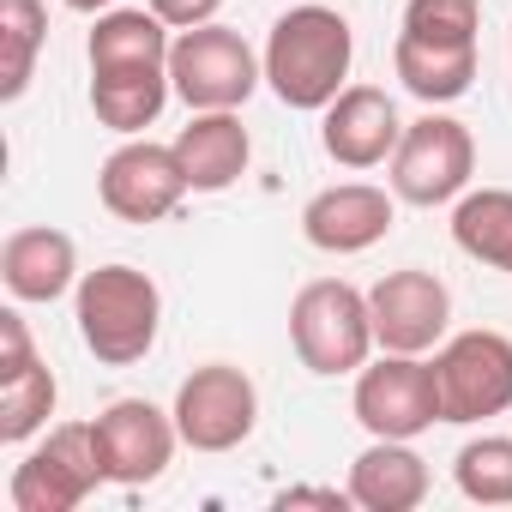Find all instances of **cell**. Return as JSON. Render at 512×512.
<instances>
[{
	"instance_id": "9",
	"label": "cell",
	"mask_w": 512,
	"mask_h": 512,
	"mask_svg": "<svg viewBox=\"0 0 512 512\" xmlns=\"http://www.w3.org/2000/svg\"><path fill=\"white\" fill-rule=\"evenodd\" d=\"M260 422V386L235 362H205L175 386V428L193 452H235Z\"/></svg>"
},
{
	"instance_id": "7",
	"label": "cell",
	"mask_w": 512,
	"mask_h": 512,
	"mask_svg": "<svg viewBox=\"0 0 512 512\" xmlns=\"http://www.w3.org/2000/svg\"><path fill=\"white\" fill-rule=\"evenodd\" d=\"M440 380V422H488L512 410V338L506 332H458L434 356Z\"/></svg>"
},
{
	"instance_id": "8",
	"label": "cell",
	"mask_w": 512,
	"mask_h": 512,
	"mask_svg": "<svg viewBox=\"0 0 512 512\" xmlns=\"http://www.w3.org/2000/svg\"><path fill=\"white\" fill-rule=\"evenodd\" d=\"M356 422L374 440H416L440 422V380L434 362L422 356H392L380 350V362H368L356 374V398H350Z\"/></svg>"
},
{
	"instance_id": "17",
	"label": "cell",
	"mask_w": 512,
	"mask_h": 512,
	"mask_svg": "<svg viewBox=\"0 0 512 512\" xmlns=\"http://www.w3.org/2000/svg\"><path fill=\"white\" fill-rule=\"evenodd\" d=\"M175 157H181L193 193H223L247 175L253 139L235 109H193V121L175 133Z\"/></svg>"
},
{
	"instance_id": "18",
	"label": "cell",
	"mask_w": 512,
	"mask_h": 512,
	"mask_svg": "<svg viewBox=\"0 0 512 512\" xmlns=\"http://www.w3.org/2000/svg\"><path fill=\"white\" fill-rule=\"evenodd\" d=\"M169 43L175 37L151 7H109L97 13L85 55H91V73H151V67H169Z\"/></svg>"
},
{
	"instance_id": "5",
	"label": "cell",
	"mask_w": 512,
	"mask_h": 512,
	"mask_svg": "<svg viewBox=\"0 0 512 512\" xmlns=\"http://www.w3.org/2000/svg\"><path fill=\"white\" fill-rule=\"evenodd\" d=\"M169 79H175V97L187 109H241L266 79V61L247 49L241 31L229 25H193V31H175L169 43Z\"/></svg>"
},
{
	"instance_id": "24",
	"label": "cell",
	"mask_w": 512,
	"mask_h": 512,
	"mask_svg": "<svg viewBox=\"0 0 512 512\" xmlns=\"http://www.w3.org/2000/svg\"><path fill=\"white\" fill-rule=\"evenodd\" d=\"M452 476H458L464 500H476V506H512V434L464 440L458 458H452Z\"/></svg>"
},
{
	"instance_id": "20",
	"label": "cell",
	"mask_w": 512,
	"mask_h": 512,
	"mask_svg": "<svg viewBox=\"0 0 512 512\" xmlns=\"http://www.w3.org/2000/svg\"><path fill=\"white\" fill-rule=\"evenodd\" d=\"M452 241L488 272H512V187H470L452 199Z\"/></svg>"
},
{
	"instance_id": "15",
	"label": "cell",
	"mask_w": 512,
	"mask_h": 512,
	"mask_svg": "<svg viewBox=\"0 0 512 512\" xmlns=\"http://www.w3.org/2000/svg\"><path fill=\"white\" fill-rule=\"evenodd\" d=\"M398 139H404V121H398V103L380 85H344L326 103L320 145H326L332 163H344V169H380V163H392Z\"/></svg>"
},
{
	"instance_id": "13",
	"label": "cell",
	"mask_w": 512,
	"mask_h": 512,
	"mask_svg": "<svg viewBox=\"0 0 512 512\" xmlns=\"http://www.w3.org/2000/svg\"><path fill=\"white\" fill-rule=\"evenodd\" d=\"M55 374L37 362V344H31V326L19 308L0 314V440L7 446H25L49 428L55 416Z\"/></svg>"
},
{
	"instance_id": "3",
	"label": "cell",
	"mask_w": 512,
	"mask_h": 512,
	"mask_svg": "<svg viewBox=\"0 0 512 512\" xmlns=\"http://www.w3.org/2000/svg\"><path fill=\"white\" fill-rule=\"evenodd\" d=\"M290 344L302 356L308 374L320 380H338V374H362L368 356L380 350L374 344V314H368V296L344 278H314L296 290L290 302Z\"/></svg>"
},
{
	"instance_id": "26",
	"label": "cell",
	"mask_w": 512,
	"mask_h": 512,
	"mask_svg": "<svg viewBox=\"0 0 512 512\" xmlns=\"http://www.w3.org/2000/svg\"><path fill=\"white\" fill-rule=\"evenodd\" d=\"M151 13L169 25V31H193V25H211L223 13V0H151Z\"/></svg>"
},
{
	"instance_id": "19",
	"label": "cell",
	"mask_w": 512,
	"mask_h": 512,
	"mask_svg": "<svg viewBox=\"0 0 512 512\" xmlns=\"http://www.w3.org/2000/svg\"><path fill=\"white\" fill-rule=\"evenodd\" d=\"M350 500L362 512H416L428 500V464L410 440H374L350 464Z\"/></svg>"
},
{
	"instance_id": "29",
	"label": "cell",
	"mask_w": 512,
	"mask_h": 512,
	"mask_svg": "<svg viewBox=\"0 0 512 512\" xmlns=\"http://www.w3.org/2000/svg\"><path fill=\"white\" fill-rule=\"evenodd\" d=\"M506 43H512V31H506Z\"/></svg>"
},
{
	"instance_id": "2",
	"label": "cell",
	"mask_w": 512,
	"mask_h": 512,
	"mask_svg": "<svg viewBox=\"0 0 512 512\" xmlns=\"http://www.w3.org/2000/svg\"><path fill=\"white\" fill-rule=\"evenodd\" d=\"M73 320L103 368H133L151 356L163 326V290L139 266H97L73 290Z\"/></svg>"
},
{
	"instance_id": "27",
	"label": "cell",
	"mask_w": 512,
	"mask_h": 512,
	"mask_svg": "<svg viewBox=\"0 0 512 512\" xmlns=\"http://www.w3.org/2000/svg\"><path fill=\"white\" fill-rule=\"evenodd\" d=\"M278 506H326V512H344V506H356V500H350V488H344V494H338V488H284Z\"/></svg>"
},
{
	"instance_id": "21",
	"label": "cell",
	"mask_w": 512,
	"mask_h": 512,
	"mask_svg": "<svg viewBox=\"0 0 512 512\" xmlns=\"http://www.w3.org/2000/svg\"><path fill=\"white\" fill-rule=\"evenodd\" d=\"M169 97H175L169 67H151V73H91V115L109 133H121V139H139L163 115Z\"/></svg>"
},
{
	"instance_id": "10",
	"label": "cell",
	"mask_w": 512,
	"mask_h": 512,
	"mask_svg": "<svg viewBox=\"0 0 512 512\" xmlns=\"http://www.w3.org/2000/svg\"><path fill=\"white\" fill-rule=\"evenodd\" d=\"M187 169L175 157V145H151V139H127L103 157L97 169V199L103 211H115L121 223H163L181 199H187Z\"/></svg>"
},
{
	"instance_id": "25",
	"label": "cell",
	"mask_w": 512,
	"mask_h": 512,
	"mask_svg": "<svg viewBox=\"0 0 512 512\" xmlns=\"http://www.w3.org/2000/svg\"><path fill=\"white\" fill-rule=\"evenodd\" d=\"M476 31H482V7H476V0H410V7H404V37H416V43L476 49Z\"/></svg>"
},
{
	"instance_id": "1",
	"label": "cell",
	"mask_w": 512,
	"mask_h": 512,
	"mask_svg": "<svg viewBox=\"0 0 512 512\" xmlns=\"http://www.w3.org/2000/svg\"><path fill=\"white\" fill-rule=\"evenodd\" d=\"M266 85L284 109H308L326 115V103L350 85V61H356V31L344 13L332 7H290L272 37H266Z\"/></svg>"
},
{
	"instance_id": "6",
	"label": "cell",
	"mask_w": 512,
	"mask_h": 512,
	"mask_svg": "<svg viewBox=\"0 0 512 512\" xmlns=\"http://www.w3.org/2000/svg\"><path fill=\"white\" fill-rule=\"evenodd\" d=\"M470 175H476V139L464 121L428 109L422 121L404 127L398 151H392V193L404 205H452L458 193H470Z\"/></svg>"
},
{
	"instance_id": "11",
	"label": "cell",
	"mask_w": 512,
	"mask_h": 512,
	"mask_svg": "<svg viewBox=\"0 0 512 512\" xmlns=\"http://www.w3.org/2000/svg\"><path fill=\"white\" fill-rule=\"evenodd\" d=\"M368 314H374V344L392 350V356H428L446 326H452V290L422 272V266H404V272H386L374 290H368Z\"/></svg>"
},
{
	"instance_id": "12",
	"label": "cell",
	"mask_w": 512,
	"mask_h": 512,
	"mask_svg": "<svg viewBox=\"0 0 512 512\" xmlns=\"http://www.w3.org/2000/svg\"><path fill=\"white\" fill-rule=\"evenodd\" d=\"M97 446L115 488H145L169 470L181 428H175V410H157L151 398H115L97 416Z\"/></svg>"
},
{
	"instance_id": "28",
	"label": "cell",
	"mask_w": 512,
	"mask_h": 512,
	"mask_svg": "<svg viewBox=\"0 0 512 512\" xmlns=\"http://www.w3.org/2000/svg\"><path fill=\"white\" fill-rule=\"evenodd\" d=\"M61 7H73V13H109V7H121V0H61Z\"/></svg>"
},
{
	"instance_id": "16",
	"label": "cell",
	"mask_w": 512,
	"mask_h": 512,
	"mask_svg": "<svg viewBox=\"0 0 512 512\" xmlns=\"http://www.w3.org/2000/svg\"><path fill=\"white\" fill-rule=\"evenodd\" d=\"M0 284L13 302H61L79 290V247L67 229H13L0 247Z\"/></svg>"
},
{
	"instance_id": "14",
	"label": "cell",
	"mask_w": 512,
	"mask_h": 512,
	"mask_svg": "<svg viewBox=\"0 0 512 512\" xmlns=\"http://www.w3.org/2000/svg\"><path fill=\"white\" fill-rule=\"evenodd\" d=\"M392 223H398V193L374 181H338L302 205V235L320 253H368L374 241L392 235Z\"/></svg>"
},
{
	"instance_id": "23",
	"label": "cell",
	"mask_w": 512,
	"mask_h": 512,
	"mask_svg": "<svg viewBox=\"0 0 512 512\" xmlns=\"http://www.w3.org/2000/svg\"><path fill=\"white\" fill-rule=\"evenodd\" d=\"M43 37H49L43 0H0V103H19L31 91Z\"/></svg>"
},
{
	"instance_id": "22",
	"label": "cell",
	"mask_w": 512,
	"mask_h": 512,
	"mask_svg": "<svg viewBox=\"0 0 512 512\" xmlns=\"http://www.w3.org/2000/svg\"><path fill=\"white\" fill-rule=\"evenodd\" d=\"M392 67L404 79V91L428 109L440 103H458L476 79V49H452V43H416L398 31V49H392Z\"/></svg>"
},
{
	"instance_id": "4",
	"label": "cell",
	"mask_w": 512,
	"mask_h": 512,
	"mask_svg": "<svg viewBox=\"0 0 512 512\" xmlns=\"http://www.w3.org/2000/svg\"><path fill=\"white\" fill-rule=\"evenodd\" d=\"M103 482H109V470H103L97 422H61L25 452V464L7 482V500H13V512H73Z\"/></svg>"
}]
</instances>
